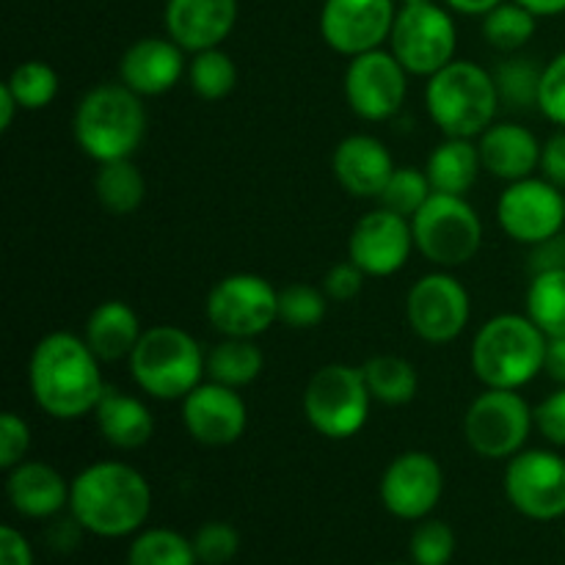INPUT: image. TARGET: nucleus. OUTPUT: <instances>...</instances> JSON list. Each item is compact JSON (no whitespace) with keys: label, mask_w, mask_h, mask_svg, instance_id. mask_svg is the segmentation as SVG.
I'll return each instance as SVG.
<instances>
[{"label":"nucleus","mask_w":565,"mask_h":565,"mask_svg":"<svg viewBox=\"0 0 565 565\" xmlns=\"http://www.w3.org/2000/svg\"><path fill=\"white\" fill-rule=\"evenodd\" d=\"M31 395L53 419H81L94 414L105 392L97 353L83 337L53 331L42 337L31 353Z\"/></svg>","instance_id":"obj_1"},{"label":"nucleus","mask_w":565,"mask_h":565,"mask_svg":"<svg viewBox=\"0 0 565 565\" xmlns=\"http://www.w3.org/2000/svg\"><path fill=\"white\" fill-rule=\"evenodd\" d=\"M152 511V489L130 463L99 461L83 469L70 489V513L99 539L138 533Z\"/></svg>","instance_id":"obj_2"},{"label":"nucleus","mask_w":565,"mask_h":565,"mask_svg":"<svg viewBox=\"0 0 565 565\" xmlns=\"http://www.w3.org/2000/svg\"><path fill=\"white\" fill-rule=\"evenodd\" d=\"M546 345L527 315H497L475 334L472 370L486 390H522L544 373Z\"/></svg>","instance_id":"obj_3"},{"label":"nucleus","mask_w":565,"mask_h":565,"mask_svg":"<svg viewBox=\"0 0 565 565\" xmlns=\"http://www.w3.org/2000/svg\"><path fill=\"white\" fill-rule=\"evenodd\" d=\"M75 141L97 163L132 158L147 132L141 97L125 83H103L77 103Z\"/></svg>","instance_id":"obj_4"},{"label":"nucleus","mask_w":565,"mask_h":565,"mask_svg":"<svg viewBox=\"0 0 565 565\" xmlns=\"http://www.w3.org/2000/svg\"><path fill=\"white\" fill-rule=\"evenodd\" d=\"M425 105L447 138H475L494 125L500 94L491 72L475 61L456 58L428 77Z\"/></svg>","instance_id":"obj_5"},{"label":"nucleus","mask_w":565,"mask_h":565,"mask_svg":"<svg viewBox=\"0 0 565 565\" xmlns=\"http://www.w3.org/2000/svg\"><path fill=\"white\" fill-rule=\"evenodd\" d=\"M127 362L138 390L154 401H182L207 375V353L177 326H154L143 331Z\"/></svg>","instance_id":"obj_6"},{"label":"nucleus","mask_w":565,"mask_h":565,"mask_svg":"<svg viewBox=\"0 0 565 565\" xmlns=\"http://www.w3.org/2000/svg\"><path fill=\"white\" fill-rule=\"evenodd\" d=\"M373 395L362 367L326 364L309 379L303 390V417L326 439H351L370 417Z\"/></svg>","instance_id":"obj_7"},{"label":"nucleus","mask_w":565,"mask_h":565,"mask_svg":"<svg viewBox=\"0 0 565 565\" xmlns=\"http://www.w3.org/2000/svg\"><path fill=\"white\" fill-rule=\"evenodd\" d=\"M414 246L428 263L439 268L467 265L483 243V221L463 196L430 193L412 218Z\"/></svg>","instance_id":"obj_8"},{"label":"nucleus","mask_w":565,"mask_h":565,"mask_svg":"<svg viewBox=\"0 0 565 565\" xmlns=\"http://www.w3.org/2000/svg\"><path fill=\"white\" fill-rule=\"evenodd\" d=\"M390 47L395 58L406 66L408 75L430 77L456 61L458 31L447 9L434 0H419L397 9L390 33Z\"/></svg>","instance_id":"obj_9"},{"label":"nucleus","mask_w":565,"mask_h":565,"mask_svg":"<svg viewBox=\"0 0 565 565\" xmlns=\"http://www.w3.org/2000/svg\"><path fill=\"white\" fill-rule=\"evenodd\" d=\"M535 428V408L516 390H486L463 414V436L478 456L513 458Z\"/></svg>","instance_id":"obj_10"},{"label":"nucleus","mask_w":565,"mask_h":565,"mask_svg":"<svg viewBox=\"0 0 565 565\" xmlns=\"http://www.w3.org/2000/svg\"><path fill=\"white\" fill-rule=\"evenodd\" d=\"M207 320L218 334L254 340L279 320V290L257 274L224 276L207 296Z\"/></svg>","instance_id":"obj_11"},{"label":"nucleus","mask_w":565,"mask_h":565,"mask_svg":"<svg viewBox=\"0 0 565 565\" xmlns=\"http://www.w3.org/2000/svg\"><path fill=\"white\" fill-rule=\"evenodd\" d=\"M497 221L508 237L524 246H535L563 232L565 193L544 177L508 182L497 202Z\"/></svg>","instance_id":"obj_12"},{"label":"nucleus","mask_w":565,"mask_h":565,"mask_svg":"<svg viewBox=\"0 0 565 565\" xmlns=\"http://www.w3.org/2000/svg\"><path fill=\"white\" fill-rule=\"evenodd\" d=\"M469 292L452 274L436 270L423 276L408 290L406 318L414 334L430 345H445L458 340L469 323Z\"/></svg>","instance_id":"obj_13"},{"label":"nucleus","mask_w":565,"mask_h":565,"mask_svg":"<svg viewBox=\"0 0 565 565\" xmlns=\"http://www.w3.org/2000/svg\"><path fill=\"white\" fill-rule=\"evenodd\" d=\"M505 494L522 516L555 522L565 516V458L552 450H522L505 469Z\"/></svg>","instance_id":"obj_14"},{"label":"nucleus","mask_w":565,"mask_h":565,"mask_svg":"<svg viewBox=\"0 0 565 565\" xmlns=\"http://www.w3.org/2000/svg\"><path fill=\"white\" fill-rule=\"evenodd\" d=\"M408 72L395 53L370 50L353 55L345 70V99L353 114L364 121H386L397 116L406 103Z\"/></svg>","instance_id":"obj_15"},{"label":"nucleus","mask_w":565,"mask_h":565,"mask_svg":"<svg viewBox=\"0 0 565 565\" xmlns=\"http://www.w3.org/2000/svg\"><path fill=\"white\" fill-rule=\"evenodd\" d=\"M397 0H326L320 9V36L340 55L379 50L395 25Z\"/></svg>","instance_id":"obj_16"},{"label":"nucleus","mask_w":565,"mask_h":565,"mask_svg":"<svg viewBox=\"0 0 565 565\" xmlns=\"http://www.w3.org/2000/svg\"><path fill=\"white\" fill-rule=\"evenodd\" d=\"M445 494V472L430 452L408 450L386 467L381 478V502L403 522H423Z\"/></svg>","instance_id":"obj_17"},{"label":"nucleus","mask_w":565,"mask_h":565,"mask_svg":"<svg viewBox=\"0 0 565 565\" xmlns=\"http://www.w3.org/2000/svg\"><path fill=\"white\" fill-rule=\"evenodd\" d=\"M412 248H417L412 221L386 207L362 215L348 237V259L375 279L397 274L412 257Z\"/></svg>","instance_id":"obj_18"},{"label":"nucleus","mask_w":565,"mask_h":565,"mask_svg":"<svg viewBox=\"0 0 565 565\" xmlns=\"http://www.w3.org/2000/svg\"><path fill=\"white\" fill-rule=\"evenodd\" d=\"M182 423L199 445L226 447L246 434L248 408L232 386L202 381L191 395L182 397Z\"/></svg>","instance_id":"obj_19"},{"label":"nucleus","mask_w":565,"mask_h":565,"mask_svg":"<svg viewBox=\"0 0 565 565\" xmlns=\"http://www.w3.org/2000/svg\"><path fill=\"white\" fill-rule=\"evenodd\" d=\"M185 50L171 36H143L125 50L119 61V81L138 97H158L171 92L188 75Z\"/></svg>","instance_id":"obj_20"},{"label":"nucleus","mask_w":565,"mask_h":565,"mask_svg":"<svg viewBox=\"0 0 565 565\" xmlns=\"http://www.w3.org/2000/svg\"><path fill=\"white\" fill-rule=\"evenodd\" d=\"M163 22L188 53L221 47L237 22V0H166Z\"/></svg>","instance_id":"obj_21"},{"label":"nucleus","mask_w":565,"mask_h":565,"mask_svg":"<svg viewBox=\"0 0 565 565\" xmlns=\"http://www.w3.org/2000/svg\"><path fill=\"white\" fill-rule=\"evenodd\" d=\"M337 182L356 199H379L390 182L395 163L390 149L375 136H348L331 158Z\"/></svg>","instance_id":"obj_22"},{"label":"nucleus","mask_w":565,"mask_h":565,"mask_svg":"<svg viewBox=\"0 0 565 565\" xmlns=\"http://www.w3.org/2000/svg\"><path fill=\"white\" fill-rule=\"evenodd\" d=\"M70 489L64 475L42 461H22L9 469L6 494L11 508L25 519H55L70 508Z\"/></svg>","instance_id":"obj_23"},{"label":"nucleus","mask_w":565,"mask_h":565,"mask_svg":"<svg viewBox=\"0 0 565 565\" xmlns=\"http://www.w3.org/2000/svg\"><path fill=\"white\" fill-rule=\"evenodd\" d=\"M480 160L489 174L497 180L519 182L533 177L541 166V143L527 127L513 121H497L480 136L478 141Z\"/></svg>","instance_id":"obj_24"},{"label":"nucleus","mask_w":565,"mask_h":565,"mask_svg":"<svg viewBox=\"0 0 565 565\" xmlns=\"http://www.w3.org/2000/svg\"><path fill=\"white\" fill-rule=\"evenodd\" d=\"M94 419H97L103 439L116 450H138L154 434L152 412L138 397L127 395L116 386H105L103 397L94 408Z\"/></svg>","instance_id":"obj_25"},{"label":"nucleus","mask_w":565,"mask_h":565,"mask_svg":"<svg viewBox=\"0 0 565 565\" xmlns=\"http://www.w3.org/2000/svg\"><path fill=\"white\" fill-rule=\"evenodd\" d=\"M141 323L132 312L130 303L125 301H103L86 320L83 340L88 342L99 362H119L130 359L141 340Z\"/></svg>","instance_id":"obj_26"},{"label":"nucleus","mask_w":565,"mask_h":565,"mask_svg":"<svg viewBox=\"0 0 565 565\" xmlns=\"http://www.w3.org/2000/svg\"><path fill=\"white\" fill-rule=\"evenodd\" d=\"M483 160H480L478 143L472 138H447L430 152L425 174H428L434 193H450V196H467L478 182Z\"/></svg>","instance_id":"obj_27"},{"label":"nucleus","mask_w":565,"mask_h":565,"mask_svg":"<svg viewBox=\"0 0 565 565\" xmlns=\"http://www.w3.org/2000/svg\"><path fill=\"white\" fill-rule=\"evenodd\" d=\"M265 356L254 340L243 337H224L218 345L207 351V379L215 384L243 390L263 373Z\"/></svg>","instance_id":"obj_28"},{"label":"nucleus","mask_w":565,"mask_h":565,"mask_svg":"<svg viewBox=\"0 0 565 565\" xmlns=\"http://www.w3.org/2000/svg\"><path fill=\"white\" fill-rule=\"evenodd\" d=\"M99 204L114 215H130L141 207L147 196V182L130 158L99 163L97 180H94Z\"/></svg>","instance_id":"obj_29"},{"label":"nucleus","mask_w":565,"mask_h":565,"mask_svg":"<svg viewBox=\"0 0 565 565\" xmlns=\"http://www.w3.org/2000/svg\"><path fill=\"white\" fill-rule=\"evenodd\" d=\"M373 401L384 406H406L417 397L419 375L414 364L403 356H375L362 367Z\"/></svg>","instance_id":"obj_30"},{"label":"nucleus","mask_w":565,"mask_h":565,"mask_svg":"<svg viewBox=\"0 0 565 565\" xmlns=\"http://www.w3.org/2000/svg\"><path fill=\"white\" fill-rule=\"evenodd\" d=\"M491 75H494L500 105H505V108L511 110L539 108L544 66L535 64V58H527V55H519V53H508V58L500 61Z\"/></svg>","instance_id":"obj_31"},{"label":"nucleus","mask_w":565,"mask_h":565,"mask_svg":"<svg viewBox=\"0 0 565 565\" xmlns=\"http://www.w3.org/2000/svg\"><path fill=\"white\" fill-rule=\"evenodd\" d=\"M524 307L546 337H565V270L533 276Z\"/></svg>","instance_id":"obj_32"},{"label":"nucleus","mask_w":565,"mask_h":565,"mask_svg":"<svg viewBox=\"0 0 565 565\" xmlns=\"http://www.w3.org/2000/svg\"><path fill=\"white\" fill-rule=\"evenodd\" d=\"M127 565H199L193 541L174 530H143L127 550Z\"/></svg>","instance_id":"obj_33"},{"label":"nucleus","mask_w":565,"mask_h":565,"mask_svg":"<svg viewBox=\"0 0 565 565\" xmlns=\"http://www.w3.org/2000/svg\"><path fill=\"white\" fill-rule=\"evenodd\" d=\"M535 20L539 17L530 9H524L522 3H516V0H502L500 6H494L483 17V36L494 50L519 53L533 39Z\"/></svg>","instance_id":"obj_34"},{"label":"nucleus","mask_w":565,"mask_h":565,"mask_svg":"<svg viewBox=\"0 0 565 565\" xmlns=\"http://www.w3.org/2000/svg\"><path fill=\"white\" fill-rule=\"evenodd\" d=\"M188 83L196 97L215 103V99L230 97L232 88L237 86V66L232 55L221 47L202 50V53H193L188 64Z\"/></svg>","instance_id":"obj_35"},{"label":"nucleus","mask_w":565,"mask_h":565,"mask_svg":"<svg viewBox=\"0 0 565 565\" xmlns=\"http://www.w3.org/2000/svg\"><path fill=\"white\" fill-rule=\"evenodd\" d=\"M6 86L11 88L14 99L20 103V110H42L58 94V75L44 61H25L14 66Z\"/></svg>","instance_id":"obj_36"},{"label":"nucleus","mask_w":565,"mask_h":565,"mask_svg":"<svg viewBox=\"0 0 565 565\" xmlns=\"http://www.w3.org/2000/svg\"><path fill=\"white\" fill-rule=\"evenodd\" d=\"M430 193H434V188H430L425 171L414 169V166H401V169L392 171L390 182H386V188L381 191L379 202L381 207L392 210V213L412 221L414 215L423 210V204L428 202Z\"/></svg>","instance_id":"obj_37"},{"label":"nucleus","mask_w":565,"mask_h":565,"mask_svg":"<svg viewBox=\"0 0 565 565\" xmlns=\"http://www.w3.org/2000/svg\"><path fill=\"white\" fill-rule=\"evenodd\" d=\"M329 312V296L312 285H287L279 290V323L290 329H315Z\"/></svg>","instance_id":"obj_38"},{"label":"nucleus","mask_w":565,"mask_h":565,"mask_svg":"<svg viewBox=\"0 0 565 565\" xmlns=\"http://www.w3.org/2000/svg\"><path fill=\"white\" fill-rule=\"evenodd\" d=\"M408 555L417 565H450L456 555V533L450 524L439 522V519L419 522L408 541Z\"/></svg>","instance_id":"obj_39"},{"label":"nucleus","mask_w":565,"mask_h":565,"mask_svg":"<svg viewBox=\"0 0 565 565\" xmlns=\"http://www.w3.org/2000/svg\"><path fill=\"white\" fill-rule=\"evenodd\" d=\"M193 552L202 565H226L241 552V533L226 522H207L193 535Z\"/></svg>","instance_id":"obj_40"},{"label":"nucleus","mask_w":565,"mask_h":565,"mask_svg":"<svg viewBox=\"0 0 565 565\" xmlns=\"http://www.w3.org/2000/svg\"><path fill=\"white\" fill-rule=\"evenodd\" d=\"M539 110L555 125L565 127V50L544 66L539 94Z\"/></svg>","instance_id":"obj_41"},{"label":"nucleus","mask_w":565,"mask_h":565,"mask_svg":"<svg viewBox=\"0 0 565 565\" xmlns=\"http://www.w3.org/2000/svg\"><path fill=\"white\" fill-rule=\"evenodd\" d=\"M28 447H31V428L14 412H6L0 417V469H14L25 461Z\"/></svg>","instance_id":"obj_42"},{"label":"nucleus","mask_w":565,"mask_h":565,"mask_svg":"<svg viewBox=\"0 0 565 565\" xmlns=\"http://www.w3.org/2000/svg\"><path fill=\"white\" fill-rule=\"evenodd\" d=\"M535 428L550 445L565 447V386L535 406Z\"/></svg>","instance_id":"obj_43"},{"label":"nucleus","mask_w":565,"mask_h":565,"mask_svg":"<svg viewBox=\"0 0 565 565\" xmlns=\"http://www.w3.org/2000/svg\"><path fill=\"white\" fill-rule=\"evenodd\" d=\"M364 279H367V274L356 263L345 259V263H337L323 276V290L331 301H351V298H356L362 292Z\"/></svg>","instance_id":"obj_44"},{"label":"nucleus","mask_w":565,"mask_h":565,"mask_svg":"<svg viewBox=\"0 0 565 565\" xmlns=\"http://www.w3.org/2000/svg\"><path fill=\"white\" fill-rule=\"evenodd\" d=\"M527 270L530 279L541 274H552V270H565V235L546 237V241L530 246L527 254Z\"/></svg>","instance_id":"obj_45"},{"label":"nucleus","mask_w":565,"mask_h":565,"mask_svg":"<svg viewBox=\"0 0 565 565\" xmlns=\"http://www.w3.org/2000/svg\"><path fill=\"white\" fill-rule=\"evenodd\" d=\"M539 169L544 180H550L552 185L565 191V130L555 132L552 138H546V143H541Z\"/></svg>","instance_id":"obj_46"},{"label":"nucleus","mask_w":565,"mask_h":565,"mask_svg":"<svg viewBox=\"0 0 565 565\" xmlns=\"http://www.w3.org/2000/svg\"><path fill=\"white\" fill-rule=\"evenodd\" d=\"M0 565H33V552L22 533L14 527H0Z\"/></svg>","instance_id":"obj_47"},{"label":"nucleus","mask_w":565,"mask_h":565,"mask_svg":"<svg viewBox=\"0 0 565 565\" xmlns=\"http://www.w3.org/2000/svg\"><path fill=\"white\" fill-rule=\"evenodd\" d=\"M83 533H86L83 524L70 513V519H55L53 527L47 530V541L55 552H72L81 544Z\"/></svg>","instance_id":"obj_48"},{"label":"nucleus","mask_w":565,"mask_h":565,"mask_svg":"<svg viewBox=\"0 0 565 565\" xmlns=\"http://www.w3.org/2000/svg\"><path fill=\"white\" fill-rule=\"evenodd\" d=\"M544 373L550 375L557 386H565V337H550Z\"/></svg>","instance_id":"obj_49"},{"label":"nucleus","mask_w":565,"mask_h":565,"mask_svg":"<svg viewBox=\"0 0 565 565\" xmlns=\"http://www.w3.org/2000/svg\"><path fill=\"white\" fill-rule=\"evenodd\" d=\"M452 11L458 14H469V17H486L494 6H500L502 0H445Z\"/></svg>","instance_id":"obj_50"},{"label":"nucleus","mask_w":565,"mask_h":565,"mask_svg":"<svg viewBox=\"0 0 565 565\" xmlns=\"http://www.w3.org/2000/svg\"><path fill=\"white\" fill-rule=\"evenodd\" d=\"M17 110H20V103H17L11 88L3 83V86H0V130H9Z\"/></svg>","instance_id":"obj_51"},{"label":"nucleus","mask_w":565,"mask_h":565,"mask_svg":"<svg viewBox=\"0 0 565 565\" xmlns=\"http://www.w3.org/2000/svg\"><path fill=\"white\" fill-rule=\"evenodd\" d=\"M516 3L533 11L535 17H557L565 11V0H516Z\"/></svg>","instance_id":"obj_52"},{"label":"nucleus","mask_w":565,"mask_h":565,"mask_svg":"<svg viewBox=\"0 0 565 565\" xmlns=\"http://www.w3.org/2000/svg\"><path fill=\"white\" fill-rule=\"evenodd\" d=\"M401 3L403 6H406V3H419V0H401Z\"/></svg>","instance_id":"obj_53"},{"label":"nucleus","mask_w":565,"mask_h":565,"mask_svg":"<svg viewBox=\"0 0 565 565\" xmlns=\"http://www.w3.org/2000/svg\"><path fill=\"white\" fill-rule=\"evenodd\" d=\"M386 565H417V563H386Z\"/></svg>","instance_id":"obj_54"}]
</instances>
